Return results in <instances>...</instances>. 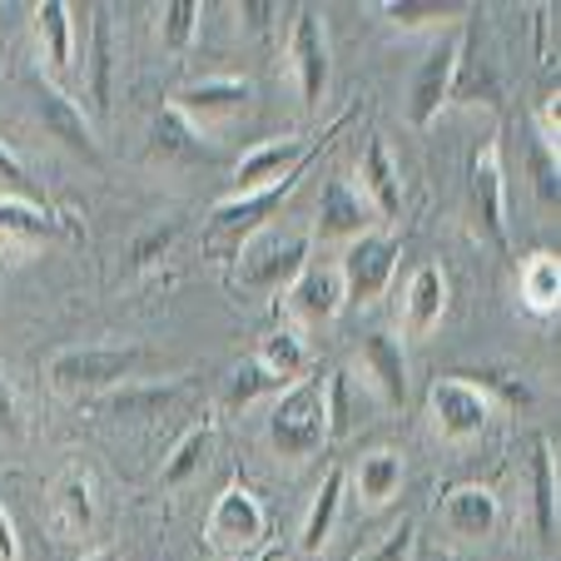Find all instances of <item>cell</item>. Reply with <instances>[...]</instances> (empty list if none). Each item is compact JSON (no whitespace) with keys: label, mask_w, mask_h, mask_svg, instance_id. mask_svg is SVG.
Listing matches in <instances>:
<instances>
[{"label":"cell","mask_w":561,"mask_h":561,"mask_svg":"<svg viewBox=\"0 0 561 561\" xmlns=\"http://www.w3.org/2000/svg\"><path fill=\"white\" fill-rule=\"evenodd\" d=\"M323 382H329V378L304 373V378L288 382V388L274 398V408H268V447H274L278 457H288V462L323 453V443H329Z\"/></svg>","instance_id":"2"},{"label":"cell","mask_w":561,"mask_h":561,"mask_svg":"<svg viewBox=\"0 0 561 561\" xmlns=\"http://www.w3.org/2000/svg\"><path fill=\"white\" fill-rule=\"evenodd\" d=\"M358 180H363V199L373 204L378 219H398L403 214V180H398V159H392L388 139L373 135L363 145V159H358Z\"/></svg>","instance_id":"16"},{"label":"cell","mask_w":561,"mask_h":561,"mask_svg":"<svg viewBox=\"0 0 561 561\" xmlns=\"http://www.w3.org/2000/svg\"><path fill=\"white\" fill-rule=\"evenodd\" d=\"M60 239V219H55V209H45V204L35 199H21V194H11V199H0V244L11 249H45Z\"/></svg>","instance_id":"18"},{"label":"cell","mask_w":561,"mask_h":561,"mask_svg":"<svg viewBox=\"0 0 561 561\" xmlns=\"http://www.w3.org/2000/svg\"><path fill=\"white\" fill-rule=\"evenodd\" d=\"M363 373H368V382L378 388L382 403L392 408L408 403V358H403V343L392 333H368L363 339Z\"/></svg>","instance_id":"21"},{"label":"cell","mask_w":561,"mask_h":561,"mask_svg":"<svg viewBox=\"0 0 561 561\" xmlns=\"http://www.w3.org/2000/svg\"><path fill=\"white\" fill-rule=\"evenodd\" d=\"M427 408H433L437 433L453 437V443L477 437L492 423V398L477 388L472 378H462V373H443V378H433V388H427Z\"/></svg>","instance_id":"6"},{"label":"cell","mask_w":561,"mask_h":561,"mask_svg":"<svg viewBox=\"0 0 561 561\" xmlns=\"http://www.w3.org/2000/svg\"><path fill=\"white\" fill-rule=\"evenodd\" d=\"M308 268V239L304 233H274L244 249L239 274L249 288H294V278Z\"/></svg>","instance_id":"9"},{"label":"cell","mask_w":561,"mask_h":561,"mask_svg":"<svg viewBox=\"0 0 561 561\" xmlns=\"http://www.w3.org/2000/svg\"><path fill=\"white\" fill-rule=\"evenodd\" d=\"M139 363V348H70L50 363V382L60 392H105L135 378Z\"/></svg>","instance_id":"5"},{"label":"cell","mask_w":561,"mask_h":561,"mask_svg":"<svg viewBox=\"0 0 561 561\" xmlns=\"http://www.w3.org/2000/svg\"><path fill=\"white\" fill-rule=\"evenodd\" d=\"M527 174H531V190L547 209L561 204V174H557V154H547L541 145H531V159H527Z\"/></svg>","instance_id":"37"},{"label":"cell","mask_w":561,"mask_h":561,"mask_svg":"<svg viewBox=\"0 0 561 561\" xmlns=\"http://www.w3.org/2000/svg\"><path fill=\"white\" fill-rule=\"evenodd\" d=\"M278 382L268 378L264 368H259L254 358H244V363H233V378H229V408H249V403H259V398H268Z\"/></svg>","instance_id":"36"},{"label":"cell","mask_w":561,"mask_h":561,"mask_svg":"<svg viewBox=\"0 0 561 561\" xmlns=\"http://www.w3.org/2000/svg\"><path fill=\"white\" fill-rule=\"evenodd\" d=\"M0 427H5V433L21 427V417H15V392H11V382L5 378H0Z\"/></svg>","instance_id":"42"},{"label":"cell","mask_w":561,"mask_h":561,"mask_svg":"<svg viewBox=\"0 0 561 561\" xmlns=\"http://www.w3.org/2000/svg\"><path fill=\"white\" fill-rule=\"evenodd\" d=\"M378 229V214L363 199V190H353L348 180H329L323 194H318V239H339V244H353L363 233Z\"/></svg>","instance_id":"11"},{"label":"cell","mask_w":561,"mask_h":561,"mask_svg":"<svg viewBox=\"0 0 561 561\" xmlns=\"http://www.w3.org/2000/svg\"><path fill=\"white\" fill-rule=\"evenodd\" d=\"M264 507H259L254 492L244 488H229L219 492V502H214L209 512V537L219 541L224 551H249L254 541H264Z\"/></svg>","instance_id":"15"},{"label":"cell","mask_w":561,"mask_h":561,"mask_svg":"<svg viewBox=\"0 0 561 561\" xmlns=\"http://www.w3.org/2000/svg\"><path fill=\"white\" fill-rule=\"evenodd\" d=\"M0 561H21V537L11 527V512L0 507Z\"/></svg>","instance_id":"41"},{"label":"cell","mask_w":561,"mask_h":561,"mask_svg":"<svg viewBox=\"0 0 561 561\" xmlns=\"http://www.w3.org/2000/svg\"><path fill=\"white\" fill-rule=\"evenodd\" d=\"M288 308H294V318H298V323H308V329L333 323V318L348 308L339 264H308L304 274L294 278V288H288Z\"/></svg>","instance_id":"12"},{"label":"cell","mask_w":561,"mask_h":561,"mask_svg":"<svg viewBox=\"0 0 561 561\" xmlns=\"http://www.w3.org/2000/svg\"><path fill=\"white\" fill-rule=\"evenodd\" d=\"M537 145L541 149H547V154H557L561 159V95H557V90H551V100H547V105H541V119H537Z\"/></svg>","instance_id":"39"},{"label":"cell","mask_w":561,"mask_h":561,"mask_svg":"<svg viewBox=\"0 0 561 561\" xmlns=\"http://www.w3.org/2000/svg\"><path fill=\"white\" fill-rule=\"evenodd\" d=\"M149 145H154L159 159H214V149L204 145V129H194L190 119L180 115V110L164 100L154 115V135H149Z\"/></svg>","instance_id":"25"},{"label":"cell","mask_w":561,"mask_h":561,"mask_svg":"<svg viewBox=\"0 0 561 561\" xmlns=\"http://www.w3.org/2000/svg\"><path fill=\"white\" fill-rule=\"evenodd\" d=\"M353 482H358V497L368 507H388L403 492V457L392 453V447H373V453H363Z\"/></svg>","instance_id":"24"},{"label":"cell","mask_w":561,"mask_h":561,"mask_svg":"<svg viewBox=\"0 0 561 561\" xmlns=\"http://www.w3.org/2000/svg\"><path fill=\"white\" fill-rule=\"evenodd\" d=\"M0 180L11 184V190H21V199H25V190H31V174H25V164L5 145H0Z\"/></svg>","instance_id":"40"},{"label":"cell","mask_w":561,"mask_h":561,"mask_svg":"<svg viewBox=\"0 0 561 561\" xmlns=\"http://www.w3.org/2000/svg\"><path fill=\"white\" fill-rule=\"evenodd\" d=\"M382 11H388L392 25H403V31H427V25L462 21L472 5H462V0H388Z\"/></svg>","instance_id":"30"},{"label":"cell","mask_w":561,"mask_h":561,"mask_svg":"<svg viewBox=\"0 0 561 561\" xmlns=\"http://www.w3.org/2000/svg\"><path fill=\"white\" fill-rule=\"evenodd\" d=\"M60 517L70 531H90L95 527V488L85 472H70L60 482Z\"/></svg>","instance_id":"32"},{"label":"cell","mask_w":561,"mask_h":561,"mask_svg":"<svg viewBox=\"0 0 561 561\" xmlns=\"http://www.w3.org/2000/svg\"><path fill=\"white\" fill-rule=\"evenodd\" d=\"M413 541H417V527H413V522H398V527H392L388 537L373 547L368 561H408V557H413Z\"/></svg>","instance_id":"38"},{"label":"cell","mask_w":561,"mask_h":561,"mask_svg":"<svg viewBox=\"0 0 561 561\" xmlns=\"http://www.w3.org/2000/svg\"><path fill=\"white\" fill-rule=\"evenodd\" d=\"M199 0H170V5H159V41L170 45V50H190L194 45V31H199Z\"/></svg>","instance_id":"33"},{"label":"cell","mask_w":561,"mask_h":561,"mask_svg":"<svg viewBox=\"0 0 561 561\" xmlns=\"http://www.w3.org/2000/svg\"><path fill=\"white\" fill-rule=\"evenodd\" d=\"M339 507H343V472L333 467L323 482H318L313 502H308V517H304V551H323L329 541L333 522H339Z\"/></svg>","instance_id":"29"},{"label":"cell","mask_w":561,"mask_h":561,"mask_svg":"<svg viewBox=\"0 0 561 561\" xmlns=\"http://www.w3.org/2000/svg\"><path fill=\"white\" fill-rule=\"evenodd\" d=\"M85 561H115V551H95V557H85Z\"/></svg>","instance_id":"44"},{"label":"cell","mask_w":561,"mask_h":561,"mask_svg":"<svg viewBox=\"0 0 561 561\" xmlns=\"http://www.w3.org/2000/svg\"><path fill=\"white\" fill-rule=\"evenodd\" d=\"M323 417H329V437H348L353 427V373L339 368L323 382Z\"/></svg>","instance_id":"35"},{"label":"cell","mask_w":561,"mask_h":561,"mask_svg":"<svg viewBox=\"0 0 561 561\" xmlns=\"http://www.w3.org/2000/svg\"><path fill=\"white\" fill-rule=\"evenodd\" d=\"M398 259H403V244H398V233H388V229H373V233H363V239H353L339 264L348 308L378 304V298L388 294L392 274H398Z\"/></svg>","instance_id":"3"},{"label":"cell","mask_w":561,"mask_h":561,"mask_svg":"<svg viewBox=\"0 0 561 561\" xmlns=\"http://www.w3.org/2000/svg\"><path fill=\"white\" fill-rule=\"evenodd\" d=\"M531 527L541 547H557V453L547 437L531 447Z\"/></svg>","instance_id":"23"},{"label":"cell","mask_w":561,"mask_h":561,"mask_svg":"<svg viewBox=\"0 0 561 561\" xmlns=\"http://www.w3.org/2000/svg\"><path fill=\"white\" fill-rule=\"evenodd\" d=\"M447 313V274L437 264H423L413 278H408V294H403V333L408 339H423L443 323Z\"/></svg>","instance_id":"20"},{"label":"cell","mask_w":561,"mask_h":561,"mask_svg":"<svg viewBox=\"0 0 561 561\" xmlns=\"http://www.w3.org/2000/svg\"><path fill=\"white\" fill-rule=\"evenodd\" d=\"M288 60L298 75V95L313 110L329 90V31H323V15L318 11H298L294 15V35H288Z\"/></svg>","instance_id":"10"},{"label":"cell","mask_w":561,"mask_h":561,"mask_svg":"<svg viewBox=\"0 0 561 561\" xmlns=\"http://www.w3.org/2000/svg\"><path fill=\"white\" fill-rule=\"evenodd\" d=\"M35 115H41V125L50 129V135L60 139L65 149H75V154L85 159V164H100V139H95V129H90L85 110L75 105V100L65 95L60 85H35Z\"/></svg>","instance_id":"13"},{"label":"cell","mask_w":561,"mask_h":561,"mask_svg":"<svg viewBox=\"0 0 561 561\" xmlns=\"http://www.w3.org/2000/svg\"><path fill=\"white\" fill-rule=\"evenodd\" d=\"M298 174H304V170L284 174L274 190H259V194H244V199H219V204H214L209 224H204V254L219 259V264H239V259H244V249L254 244L268 224H274L278 204L294 194Z\"/></svg>","instance_id":"1"},{"label":"cell","mask_w":561,"mask_h":561,"mask_svg":"<svg viewBox=\"0 0 561 561\" xmlns=\"http://www.w3.org/2000/svg\"><path fill=\"white\" fill-rule=\"evenodd\" d=\"M453 100H477V105H502L497 75H492V60L477 41V25H462V45H457V70H453Z\"/></svg>","instance_id":"17"},{"label":"cell","mask_w":561,"mask_h":561,"mask_svg":"<svg viewBox=\"0 0 561 561\" xmlns=\"http://www.w3.org/2000/svg\"><path fill=\"white\" fill-rule=\"evenodd\" d=\"M35 35H41V55H45V70L55 80L75 75V21H70V5L65 0H45L35 11Z\"/></svg>","instance_id":"22"},{"label":"cell","mask_w":561,"mask_h":561,"mask_svg":"<svg viewBox=\"0 0 561 561\" xmlns=\"http://www.w3.org/2000/svg\"><path fill=\"white\" fill-rule=\"evenodd\" d=\"M254 363L278 382V388L298 382L308 373V343H304V333H298V329H274L264 343H259Z\"/></svg>","instance_id":"26"},{"label":"cell","mask_w":561,"mask_h":561,"mask_svg":"<svg viewBox=\"0 0 561 561\" xmlns=\"http://www.w3.org/2000/svg\"><path fill=\"white\" fill-rule=\"evenodd\" d=\"M180 229L184 224L180 219H164V224H154V229H145L135 239V244H129V254H125V268L129 274H145L149 264H159V259L170 254L174 249V239H180Z\"/></svg>","instance_id":"34"},{"label":"cell","mask_w":561,"mask_h":561,"mask_svg":"<svg viewBox=\"0 0 561 561\" xmlns=\"http://www.w3.org/2000/svg\"><path fill=\"white\" fill-rule=\"evenodd\" d=\"M467 204H472V229L492 249H507V170H502V139L472 154L467 164Z\"/></svg>","instance_id":"4"},{"label":"cell","mask_w":561,"mask_h":561,"mask_svg":"<svg viewBox=\"0 0 561 561\" xmlns=\"http://www.w3.org/2000/svg\"><path fill=\"white\" fill-rule=\"evenodd\" d=\"M437 512H443L447 527H453L457 537H467V541H488L492 531H497V517H502L497 497H492L488 488H477V482H462V488H453Z\"/></svg>","instance_id":"19"},{"label":"cell","mask_w":561,"mask_h":561,"mask_svg":"<svg viewBox=\"0 0 561 561\" xmlns=\"http://www.w3.org/2000/svg\"><path fill=\"white\" fill-rule=\"evenodd\" d=\"M239 11H244V21H249V25H264L274 5H264V0H249V5H239Z\"/></svg>","instance_id":"43"},{"label":"cell","mask_w":561,"mask_h":561,"mask_svg":"<svg viewBox=\"0 0 561 561\" xmlns=\"http://www.w3.org/2000/svg\"><path fill=\"white\" fill-rule=\"evenodd\" d=\"M170 105L190 119L194 129L204 125H219V119H233L239 110L254 105V85L249 80H204V85H190V90H174Z\"/></svg>","instance_id":"14"},{"label":"cell","mask_w":561,"mask_h":561,"mask_svg":"<svg viewBox=\"0 0 561 561\" xmlns=\"http://www.w3.org/2000/svg\"><path fill=\"white\" fill-rule=\"evenodd\" d=\"M457 45H462V31L437 41L433 50L417 60L413 70V85H408V125L413 129H427L437 119V110L447 105L453 95V70H457Z\"/></svg>","instance_id":"8"},{"label":"cell","mask_w":561,"mask_h":561,"mask_svg":"<svg viewBox=\"0 0 561 561\" xmlns=\"http://www.w3.org/2000/svg\"><path fill=\"white\" fill-rule=\"evenodd\" d=\"M308 154H313V139L304 135H284V139H264L254 145L244 159H239V170H233V190L224 199H244V194H259V190H274L284 174L304 170Z\"/></svg>","instance_id":"7"},{"label":"cell","mask_w":561,"mask_h":561,"mask_svg":"<svg viewBox=\"0 0 561 561\" xmlns=\"http://www.w3.org/2000/svg\"><path fill=\"white\" fill-rule=\"evenodd\" d=\"M522 304L537 318H551L561 308V259L557 254H531L522 259Z\"/></svg>","instance_id":"27"},{"label":"cell","mask_w":561,"mask_h":561,"mask_svg":"<svg viewBox=\"0 0 561 561\" xmlns=\"http://www.w3.org/2000/svg\"><path fill=\"white\" fill-rule=\"evenodd\" d=\"M90 100L100 115H110V70H115V25L105 5H90Z\"/></svg>","instance_id":"28"},{"label":"cell","mask_w":561,"mask_h":561,"mask_svg":"<svg viewBox=\"0 0 561 561\" xmlns=\"http://www.w3.org/2000/svg\"><path fill=\"white\" fill-rule=\"evenodd\" d=\"M209 447H214V423L190 427V433L180 437V447L170 453V462H164V488H184V482L209 462Z\"/></svg>","instance_id":"31"}]
</instances>
